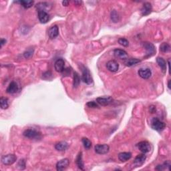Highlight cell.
<instances>
[{"label": "cell", "instance_id": "obj_20", "mask_svg": "<svg viewBox=\"0 0 171 171\" xmlns=\"http://www.w3.org/2000/svg\"><path fill=\"white\" fill-rule=\"evenodd\" d=\"M68 144L66 142L61 141L56 144L55 148L58 151H64L68 148Z\"/></svg>", "mask_w": 171, "mask_h": 171}, {"label": "cell", "instance_id": "obj_26", "mask_svg": "<svg viewBox=\"0 0 171 171\" xmlns=\"http://www.w3.org/2000/svg\"><path fill=\"white\" fill-rule=\"evenodd\" d=\"M80 76H79L77 72H74V81H73V86L74 88H78L79 84H80Z\"/></svg>", "mask_w": 171, "mask_h": 171}, {"label": "cell", "instance_id": "obj_16", "mask_svg": "<svg viewBox=\"0 0 171 171\" xmlns=\"http://www.w3.org/2000/svg\"><path fill=\"white\" fill-rule=\"evenodd\" d=\"M59 34V28L56 25L53 26L48 30V36L50 39H55Z\"/></svg>", "mask_w": 171, "mask_h": 171}, {"label": "cell", "instance_id": "obj_5", "mask_svg": "<svg viewBox=\"0 0 171 171\" xmlns=\"http://www.w3.org/2000/svg\"><path fill=\"white\" fill-rule=\"evenodd\" d=\"M137 147L139 149L140 151L144 154L148 153L150 151L151 146L150 144L148 141H141L137 144Z\"/></svg>", "mask_w": 171, "mask_h": 171}, {"label": "cell", "instance_id": "obj_7", "mask_svg": "<svg viewBox=\"0 0 171 171\" xmlns=\"http://www.w3.org/2000/svg\"><path fill=\"white\" fill-rule=\"evenodd\" d=\"M143 46L146 50V54L148 55V57H150L153 56L156 52V48L152 43L150 42H144Z\"/></svg>", "mask_w": 171, "mask_h": 171}, {"label": "cell", "instance_id": "obj_33", "mask_svg": "<svg viewBox=\"0 0 171 171\" xmlns=\"http://www.w3.org/2000/svg\"><path fill=\"white\" fill-rule=\"evenodd\" d=\"M18 167L20 170H23L26 168V161L24 159H21L18 163Z\"/></svg>", "mask_w": 171, "mask_h": 171}, {"label": "cell", "instance_id": "obj_13", "mask_svg": "<svg viewBox=\"0 0 171 171\" xmlns=\"http://www.w3.org/2000/svg\"><path fill=\"white\" fill-rule=\"evenodd\" d=\"M65 68V62L63 59H57L54 64V68L57 72H63Z\"/></svg>", "mask_w": 171, "mask_h": 171}, {"label": "cell", "instance_id": "obj_19", "mask_svg": "<svg viewBox=\"0 0 171 171\" xmlns=\"http://www.w3.org/2000/svg\"><path fill=\"white\" fill-rule=\"evenodd\" d=\"M132 157V154L128 152H123L120 153L118 155V159L121 162H126L127 160H130Z\"/></svg>", "mask_w": 171, "mask_h": 171}, {"label": "cell", "instance_id": "obj_35", "mask_svg": "<svg viewBox=\"0 0 171 171\" xmlns=\"http://www.w3.org/2000/svg\"><path fill=\"white\" fill-rule=\"evenodd\" d=\"M150 111L151 113H155L156 112V108L155 106H152L150 107Z\"/></svg>", "mask_w": 171, "mask_h": 171}, {"label": "cell", "instance_id": "obj_29", "mask_svg": "<svg viewBox=\"0 0 171 171\" xmlns=\"http://www.w3.org/2000/svg\"><path fill=\"white\" fill-rule=\"evenodd\" d=\"M170 46L169 44H167V43L164 42L160 45V50L162 52H164V53L168 52L170 51Z\"/></svg>", "mask_w": 171, "mask_h": 171}, {"label": "cell", "instance_id": "obj_38", "mask_svg": "<svg viewBox=\"0 0 171 171\" xmlns=\"http://www.w3.org/2000/svg\"><path fill=\"white\" fill-rule=\"evenodd\" d=\"M74 3H75L76 4H78L79 6H80V5L82 3V1H74Z\"/></svg>", "mask_w": 171, "mask_h": 171}, {"label": "cell", "instance_id": "obj_25", "mask_svg": "<svg viewBox=\"0 0 171 171\" xmlns=\"http://www.w3.org/2000/svg\"><path fill=\"white\" fill-rule=\"evenodd\" d=\"M0 106L1 108L3 110H6L9 107V100L8 98L6 97H1L0 98Z\"/></svg>", "mask_w": 171, "mask_h": 171}, {"label": "cell", "instance_id": "obj_23", "mask_svg": "<svg viewBox=\"0 0 171 171\" xmlns=\"http://www.w3.org/2000/svg\"><path fill=\"white\" fill-rule=\"evenodd\" d=\"M76 164L77 165H78V168H80V170H84V164L83 162V160H82V153L80 152V153L78 154V156H77V158H76Z\"/></svg>", "mask_w": 171, "mask_h": 171}, {"label": "cell", "instance_id": "obj_11", "mask_svg": "<svg viewBox=\"0 0 171 171\" xmlns=\"http://www.w3.org/2000/svg\"><path fill=\"white\" fill-rule=\"evenodd\" d=\"M70 164V160L68 158H64L60 160L59 162H57L56 164V169L58 171L64 170L68 167Z\"/></svg>", "mask_w": 171, "mask_h": 171}, {"label": "cell", "instance_id": "obj_28", "mask_svg": "<svg viewBox=\"0 0 171 171\" xmlns=\"http://www.w3.org/2000/svg\"><path fill=\"white\" fill-rule=\"evenodd\" d=\"M110 18H111V20L113 22H114V23L118 22L120 20L119 14L118 13V12L116 10H113L111 12V14H110Z\"/></svg>", "mask_w": 171, "mask_h": 171}, {"label": "cell", "instance_id": "obj_4", "mask_svg": "<svg viewBox=\"0 0 171 171\" xmlns=\"http://www.w3.org/2000/svg\"><path fill=\"white\" fill-rule=\"evenodd\" d=\"M17 157L13 154H9V155L3 156L1 157V162L4 165H11L16 162Z\"/></svg>", "mask_w": 171, "mask_h": 171}, {"label": "cell", "instance_id": "obj_8", "mask_svg": "<svg viewBox=\"0 0 171 171\" xmlns=\"http://www.w3.org/2000/svg\"><path fill=\"white\" fill-rule=\"evenodd\" d=\"M114 101V99L111 96H107V97H98L96 98V102L101 106H108L112 104Z\"/></svg>", "mask_w": 171, "mask_h": 171}, {"label": "cell", "instance_id": "obj_32", "mask_svg": "<svg viewBox=\"0 0 171 171\" xmlns=\"http://www.w3.org/2000/svg\"><path fill=\"white\" fill-rule=\"evenodd\" d=\"M118 43L124 47H127V46H128V45H129L128 41L126 38H120V39L118 40Z\"/></svg>", "mask_w": 171, "mask_h": 171}, {"label": "cell", "instance_id": "obj_9", "mask_svg": "<svg viewBox=\"0 0 171 171\" xmlns=\"http://www.w3.org/2000/svg\"><path fill=\"white\" fill-rule=\"evenodd\" d=\"M38 19L42 23H47L50 20L49 14L45 10H38Z\"/></svg>", "mask_w": 171, "mask_h": 171}, {"label": "cell", "instance_id": "obj_17", "mask_svg": "<svg viewBox=\"0 0 171 171\" xmlns=\"http://www.w3.org/2000/svg\"><path fill=\"white\" fill-rule=\"evenodd\" d=\"M146 158V156L144 153L138 155L134 160V165L136 166V167H140V166L143 165V164L145 162Z\"/></svg>", "mask_w": 171, "mask_h": 171}, {"label": "cell", "instance_id": "obj_30", "mask_svg": "<svg viewBox=\"0 0 171 171\" xmlns=\"http://www.w3.org/2000/svg\"><path fill=\"white\" fill-rule=\"evenodd\" d=\"M82 142L84 144V148L86 149H90L92 146V143L91 141L87 138H83L82 139Z\"/></svg>", "mask_w": 171, "mask_h": 171}, {"label": "cell", "instance_id": "obj_39", "mask_svg": "<svg viewBox=\"0 0 171 171\" xmlns=\"http://www.w3.org/2000/svg\"><path fill=\"white\" fill-rule=\"evenodd\" d=\"M170 80L168 81V87L169 89H170Z\"/></svg>", "mask_w": 171, "mask_h": 171}, {"label": "cell", "instance_id": "obj_6", "mask_svg": "<svg viewBox=\"0 0 171 171\" xmlns=\"http://www.w3.org/2000/svg\"><path fill=\"white\" fill-rule=\"evenodd\" d=\"M95 152L98 155H105L110 150V146L108 144H97L95 146Z\"/></svg>", "mask_w": 171, "mask_h": 171}, {"label": "cell", "instance_id": "obj_27", "mask_svg": "<svg viewBox=\"0 0 171 171\" xmlns=\"http://www.w3.org/2000/svg\"><path fill=\"white\" fill-rule=\"evenodd\" d=\"M18 3H20L25 9H29V8H30L31 7H32L33 4H34V1H24V0H22V1H19Z\"/></svg>", "mask_w": 171, "mask_h": 171}, {"label": "cell", "instance_id": "obj_18", "mask_svg": "<svg viewBox=\"0 0 171 171\" xmlns=\"http://www.w3.org/2000/svg\"><path fill=\"white\" fill-rule=\"evenodd\" d=\"M18 90V86L15 82H11L9 84V85L8 86V88H7L6 92L7 93L10 94H15L17 92V91Z\"/></svg>", "mask_w": 171, "mask_h": 171}, {"label": "cell", "instance_id": "obj_31", "mask_svg": "<svg viewBox=\"0 0 171 171\" xmlns=\"http://www.w3.org/2000/svg\"><path fill=\"white\" fill-rule=\"evenodd\" d=\"M33 50L29 49L28 50H26V51L23 53V56L25 58L28 59L33 56Z\"/></svg>", "mask_w": 171, "mask_h": 171}, {"label": "cell", "instance_id": "obj_15", "mask_svg": "<svg viewBox=\"0 0 171 171\" xmlns=\"http://www.w3.org/2000/svg\"><path fill=\"white\" fill-rule=\"evenodd\" d=\"M114 55L117 58L121 60H126L128 58L127 52L122 49H115L114 50Z\"/></svg>", "mask_w": 171, "mask_h": 171}, {"label": "cell", "instance_id": "obj_10", "mask_svg": "<svg viewBox=\"0 0 171 171\" xmlns=\"http://www.w3.org/2000/svg\"><path fill=\"white\" fill-rule=\"evenodd\" d=\"M106 68L110 72H116L118 70L119 64L115 60H110L106 64Z\"/></svg>", "mask_w": 171, "mask_h": 171}, {"label": "cell", "instance_id": "obj_24", "mask_svg": "<svg viewBox=\"0 0 171 171\" xmlns=\"http://www.w3.org/2000/svg\"><path fill=\"white\" fill-rule=\"evenodd\" d=\"M170 166H171V164H170V160H167L164 162L162 165H158L157 167H156V169L158 170H163L165 169L168 170H170Z\"/></svg>", "mask_w": 171, "mask_h": 171}, {"label": "cell", "instance_id": "obj_21", "mask_svg": "<svg viewBox=\"0 0 171 171\" xmlns=\"http://www.w3.org/2000/svg\"><path fill=\"white\" fill-rule=\"evenodd\" d=\"M156 62H157L158 66L160 67L161 70L165 74L167 71V62H166L165 59L162 58V57H158L156 58Z\"/></svg>", "mask_w": 171, "mask_h": 171}, {"label": "cell", "instance_id": "obj_3", "mask_svg": "<svg viewBox=\"0 0 171 171\" xmlns=\"http://www.w3.org/2000/svg\"><path fill=\"white\" fill-rule=\"evenodd\" d=\"M23 136L30 139H39L41 138V134L33 129H27L23 132Z\"/></svg>", "mask_w": 171, "mask_h": 171}, {"label": "cell", "instance_id": "obj_36", "mask_svg": "<svg viewBox=\"0 0 171 171\" xmlns=\"http://www.w3.org/2000/svg\"><path fill=\"white\" fill-rule=\"evenodd\" d=\"M6 40H5V39H1V42H0V44H1V47L3 46V45L6 44Z\"/></svg>", "mask_w": 171, "mask_h": 171}, {"label": "cell", "instance_id": "obj_1", "mask_svg": "<svg viewBox=\"0 0 171 171\" xmlns=\"http://www.w3.org/2000/svg\"><path fill=\"white\" fill-rule=\"evenodd\" d=\"M152 128L156 131H162L166 127V124L161 121L158 118H154L151 121Z\"/></svg>", "mask_w": 171, "mask_h": 171}, {"label": "cell", "instance_id": "obj_34", "mask_svg": "<svg viewBox=\"0 0 171 171\" xmlns=\"http://www.w3.org/2000/svg\"><path fill=\"white\" fill-rule=\"evenodd\" d=\"M87 106L89 108H98V105L97 104V102H94V101H91V102H88L87 104H86Z\"/></svg>", "mask_w": 171, "mask_h": 171}, {"label": "cell", "instance_id": "obj_2", "mask_svg": "<svg viewBox=\"0 0 171 171\" xmlns=\"http://www.w3.org/2000/svg\"><path fill=\"white\" fill-rule=\"evenodd\" d=\"M82 72V80L86 84H91L92 83V78L91 74L89 70L84 66H81Z\"/></svg>", "mask_w": 171, "mask_h": 171}, {"label": "cell", "instance_id": "obj_22", "mask_svg": "<svg viewBox=\"0 0 171 171\" xmlns=\"http://www.w3.org/2000/svg\"><path fill=\"white\" fill-rule=\"evenodd\" d=\"M140 62H141L140 60L136 58H129V59L127 58L126 60H125L124 64L126 66L131 67V66H135V65L140 63Z\"/></svg>", "mask_w": 171, "mask_h": 171}, {"label": "cell", "instance_id": "obj_37", "mask_svg": "<svg viewBox=\"0 0 171 171\" xmlns=\"http://www.w3.org/2000/svg\"><path fill=\"white\" fill-rule=\"evenodd\" d=\"M68 4H69L68 1H62V4H63V6H68Z\"/></svg>", "mask_w": 171, "mask_h": 171}, {"label": "cell", "instance_id": "obj_14", "mask_svg": "<svg viewBox=\"0 0 171 171\" xmlns=\"http://www.w3.org/2000/svg\"><path fill=\"white\" fill-rule=\"evenodd\" d=\"M152 9H153V7H152V4L150 3H149V2L144 3L141 9L142 16H146L149 15L152 12Z\"/></svg>", "mask_w": 171, "mask_h": 171}, {"label": "cell", "instance_id": "obj_12", "mask_svg": "<svg viewBox=\"0 0 171 171\" xmlns=\"http://www.w3.org/2000/svg\"><path fill=\"white\" fill-rule=\"evenodd\" d=\"M140 77L143 79H148L152 75V72L149 68H140L138 72Z\"/></svg>", "mask_w": 171, "mask_h": 171}]
</instances>
